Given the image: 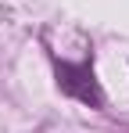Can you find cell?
<instances>
[{"label": "cell", "instance_id": "obj_1", "mask_svg": "<svg viewBox=\"0 0 129 133\" xmlns=\"http://www.w3.org/2000/svg\"><path fill=\"white\" fill-rule=\"evenodd\" d=\"M58 83H61L64 94H72V97H79L86 104H93V108H101L104 104V94L97 87V79H93V68L90 65H58Z\"/></svg>", "mask_w": 129, "mask_h": 133}]
</instances>
